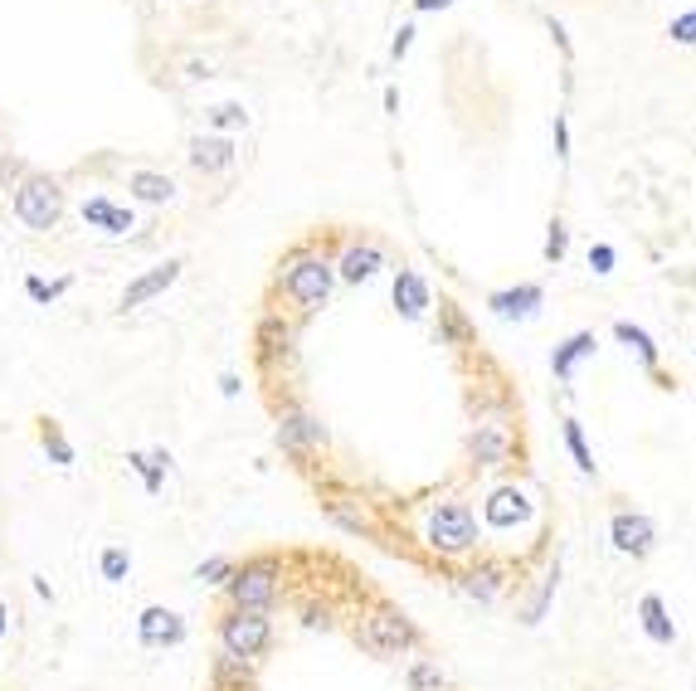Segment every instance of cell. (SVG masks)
Wrapping results in <instances>:
<instances>
[{
  "label": "cell",
  "instance_id": "obj_1",
  "mask_svg": "<svg viewBox=\"0 0 696 691\" xmlns=\"http://www.w3.org/2000/svg\"><path fill=\"white\" fill-rule=\"evenodd\" d=\"M229 604L234 609H254V614H268L273 609V599H278V560H249V565H234L229 570Z\"/></svg>",
  "mask_w": 696,
  "mask_h": 691
},
{
  "label": "cell",
  "instance_id": "obj_2",
  "mask_svg": "<svg viewBox=\"0 0 696 691\" xmlns=\"http://www.w3.org/2000/svg\"><path fill=\"white\" fill-rule=\"evenodd\" d=\"M331 283H336V268H331L327 258H317V254H297L293 263H288V273H283V292L293 297L302 312L327 307Z\"/></svg>",
  "mask_w": 696,
  "mask_h": 691
},
{
  "label": "cell",
  "instance_id": "obj_3",
  "mask_svg": "<svg viewBox=\"0 0 696 691\" xmlns=\"http://www.w3.org/2000/svg\"><path fill=\"white\" fill-rule=\"evenodd\" d=\"M64 215V190L59 181H49V176H30V181L15 190V219L30 229V234H49L54 224Z\"/></svg>",
  "mask_w": 696,
  "mask_h": 691
},
{
  "label": "cell",
  "instance_id": "obj_4",
  "mask_svg": "<svg viewBox=\"0 0 696 691\" xmlns=\"http://www.w3.org/2000/svg\"><path fill=\"white\" fill-rule=\"evenodd\" d=\"M268 643H273V623H268V614H254V609H229V614L220 619V648L229 657L254 662Z\"/></svg>",
  "mask_w": 696,
  "mask_h": 691
},
{
  "label": "cell",
  "instance_id": "obj_5",
  "mask_svg": "<svg viewBox=\"0 0 696 691\" xmlns=\"http://www.w3.org/2000/svg\"><path fill=\"white\" fill-rule=\"evenodd\" d=\"M361 648H370L375 657H400L404 648H414V628L400 609H370L361 623Z\"/></svg>",
  "mask_w": 696,
  "mask_h": 691
},
{
  "label": "cell",
  "instance_id": "obj_6",
  "mask_svg": "<svg viewBox=\"0 0 696 691\" xmlns=\"http://www.w3.org/2000/svg\"><path fill=\"white\" fill-rule=\"evenodd\" d=\"M429 546L443 550V555H458V550L477 546V521L463 502H443L434 516H429Z\"/></svg>",
  "mask_w": 696,
  "mask_h": 691
},
{
  "label": "cell",
  "instance_id": "obj_7",
  "mask_svg": "<svg viewBox=\"0 0 696 691\" xmlns=\"http://www.w3.org/2000/svg\"><path fill=\"white\" fill-rule=\"evenodd\" d=\"M278 443L288 453H312V448H327V429L312 414H302V409H283L278 414Z\"/></svg>",
  "mask_w": 696,
  "mask_h": 691
},
{
  "label": "cell",
  "instance_id": "obj_8",
  "mask_svg": "<svg viewBox=\"0 0 696 691\" xmlns=\"http://www.w3.org/2000/svg\"><path fill=\"white\" fill-rule=\"evenodd\" d=\"M137 638H142L147 648H176V643H185V619L176 609L151 604L147 614L137 619Z\"/></svg>",
  "mask_w": 696,
  "mask_h": 691
},
{
  "label": "cell",
  "instance_id": "obj_9",
  "mask_svg": "<svg viewBox=\"0 0 696 691\" xmlns=\"http://www.w3.org/2000/svg\"><path fill=\"white\" fill-rule=\"evenodd\" d=\"M541 302H546V292L536 288V283H521V288H507V292H492V297H487V307H492L502 322H531V317L541 312Z\"/></svg>",
  "mask_w": 696,
  "mask_h": 691
},
{
  "label": "cell",
  "instance_id": "obj_10",
  "mask_svg": "<svg viewBox=\"0 0 696 691\" xmlns=\"http://www.w3.org/2000/svg\"><path fill=\"white\" fill-rule=\"evenodd\" d=\"M609 541H614V550H623V555H648V550H653V521L638 516V511H619V516L609 521Z\"/></svg>",
  "mask_w": 696,
  "mask_h": 691
},
{
  "label": "cell",
  "instance_id": "obj_11",
  "mask_svg": "<svg viewBox=\"0 0 696 691\" xmlns=\"http://www.w3.org/2000/svg\"><path fill=\"white\" fill-rule=\"evenodd\" d=\"M78 215H83L88 229H103V234H132V229H137V215L122 210V205H112L108 195H88Z\"/></svg>",
  "mask_w": 696,
  "mask_h": 691
},
{
  "label": "cell",
  "instance_id": "obj_12",
  "mask_svg": "<svg viewBox=\"0 0 696 691\" xmlns=\"http://www.w3.org/2000/svg\"><path fill=\"white\" fill-rule=\"evenodd\" d=\"M234 142L229 137H195L190 142V166L195 171H205V176H220V171H229L234 166Z\"/></svg>",
  "mask_w": 696,
  "mask_h": 691
},
{
  "label": "cell",
  "instance_id": "obj_13",
  "mask_svg": "<svg viewBox=\"0 0 696 691\" xmlns=\"http://www.w3.org/2000/svg\"><path fill=\"white\" fill-rule=\"evenodd\" d=\"M395 307H400V317H409V322H419V317L434 307L429 283H424L414 268H400V278H395Z\"/></svg>",
  "mask_w": 696,
  "mask_h": 691
},
{
  "label": "cell",
  "instance_id": "obj_14",
  "mask_svg": "<svg viewBox=\"0 0 696 691\" xmlns=\"http://www.w3.org/2000/svg\"><path fill=\"white\" fill-rule=\"evenodd\" d=\"M176 278H181V263H176V258H166L161 268H151V273H142V278H137L132 288L122 292V307H127V312H132V307H142V302H151L156 292H166V288H171Z\"/></svg>",
  "mask_w": 696,
  "mask_h": 691
},
{
  "label": "cell",
  "instance_id": "obj_15",
  "mask_svg": "<svg viewBox=\"0 0 696 691\" xmlns=\"http://www.w3.org/2000/svg\"><path fill=\"white\" fill-rule=\"evenodd\" d=\"M526 516H531V502H526V492H516V487H502V492L487 497V526H497V531L521 526Z\"/></svg>",
  "mask_w": 696,
  "mask_h": 691
},
{
  "label": "cell",
  "instance_id": "obj_16",
  "mask_svg": "<svg viewBox=\"0 0 696 691\" xmlns=\"http://www.w3.org/2000/svg\"><path fill=\"white\" fill-rule=\"evenodd\" d=\"M385 268V254L375 249V244H351L346 254H341V263H336V278H346V283H366V278H375Z\"/></svg>",
  "mask_w": 696,
  "mask_h": 691
},
{
  "label": "cell",
  "instance_id": "obj_17",
  "mask_svg": "<svg viewBox=\"0 0 696 691\" xmlns=\"http://www.w3.org/2000/svg\"><path fill=\"white\" fill-rule=\"evenodd\" d=\"M293 356V331L283 327V317H263L258 322V361L273 365V361H288Z\"/></svg>",
  "mask_w": 696,
  "mask_h": 691
},
{
  "label": "cell",
  "instance_id": "obj_18",
  "mask_svg": "<svg viewBox=\"0 0 696 691\" xmlns=\"http://www.w3.org/2000/svg\"><path fill=\"white\" fill-rule=\"evenodd\" d=\"M507 453H512V438H507L502 424H477V434H473V458L477 463L497 468V463H507Z\"/></svg>",
  "mask_w": 696,
  "mask_h": 691
},
{
  "label": "cell",
  "instance_id": "obj_19",
  "mask_svg": "<svg viewBox=\"0 0 696 691\" xmlns=\"http://www.w3.org/2000/svg\"><path fill=\"white\" fill-rule=\"evenodd\" d=\"M127 190H132L137 200H151V205H171V200H176V181L161 176V171H132V176H127Z\"/></svg>",
  "mask_w": 696,
  "mask_h": 691
},
{
  "label": "cell",
  "instance_id": "obj_20",
  "mask_svg": "<svg viewBox=\"0 0 696 691\" xmlns=\"http://www.w3.org/2000/svg\"><path fill=\"white\" fill-rule=\"evenodd\" d=\"M638 619H643V633H648L653 643H672V638H677V628H672V619H667V604H662L658 594H643Z\"/></svg>",
  "mask_w": 696,
  "mask_h": 691
},
{
  "label": "cell",
  "instance_id": "obj_21",
  "mask_svg": "<svg viewBox=\"0 0 696 691\" xmlns=\"http://www.w3.org/2000/svg\"><path fill=\"white\" fill-rule=\"evenodd\" d=\"M585 356H594V336H589V331H575V336L555 351V361H550V365H555V375H560V380H570V375H575V365L585 361Z\"/></svg>",
  "mask_w": 696,
  "mask_h": 691
},
{
  "label": "cell",
  "instance_id": "obj_22",
  "mask_svg": "<svg viewBox=\"0 0 696 691\" xmlns=\"http://www.w3.org/2000/svg\"><path fill=\"white\" fill-rule=\"evenodd\" d=\"M166 463H171V453H166V448H156V453H132V458H127V468H137V473H142L147 492H161V482H166Z\"/></svg>",
  "mask_w": 696,
  "mask_h": 691
},
{
  "label": "cell",
  "instance_id": "obj_23",
  "mask_svg": "<svg viewBox=\"0 0 696 691\" xmlns=\"http://www.w3.org/2000/svg\"><path fill=\"white\" fill-rule=\"evenodd\" d=\"M614 336H619L628 351H638V361L643 365H658V346H653V336L643 327H633V322H614Z\"/></svg>",
  "mask_w": 696,
  "mask_h": 691
},
{
  "label": "cell",
  "instance_id": "obj_24",
  "mask_svg": "<svg viewBox=\"0 0 696 691\" xmlns=\"http://www.w3.org/2000/svg\"><path fill=\"white\" fill-rule=\"evenodd\" d=\"M39 443H44V453H49L59 468H69V463H74V443L59 434V424H49V419H44V424H39Z\"/></svg>",
  "mask_w": 696,
  "mask_h": 691
},
{
  "label": "cell",
  "instance_id": "obj_25",
  "mask_svg": "<svg viewBox=\"0 0 696 691\" xmlns=\"http://www.w3.org/2000/svg\"><path fill=\"white\" fill-rule=\"evenodd\" d=\"M463 589H468L473 599H497V594H502V570H497V565H482V570H473V575L463 580Z\"/></svg>",
  "mask_w": 696,
  "mask_h": 691
},
{
  "label": "cell",
  "instance_id": "obj_26",
  "mask_svg": "<svg viewBox=\"0 0 696 691\" xmlns=\"http://www.w3.org/2000/svg\"><path fill=\"white\" fill-rule=\"evenodd\" d=\"M409 691H443V672H439V662L419 657V662L409 667Z\"/></svg>",
  "mask_w": 696,
  "mask_h": 691
},
{
  "label": "cell",
  "instance_id": "obj_27",
  "mask_svg": "<svg viewBox=\"0 0 696 691\" xmlns=\"http://www.w3.org/2000/svg\"><path fill=\"white\" fill-rule=\"evenodd\" d=\"M127 570H132V550H127V546H108V550H103V580L122 584V580H127Z\"/></svg>",
  "mask_w": 696,
  "mask_h": 691
},
{
  "label": "cell",
  "instance_id": "obj_28",
  "mask_svg": "<svg viewBox=\"0 0 696 691\" xmlns=\"http://www.w3.org/2000/svg\"><path fill=\"white\" fill-rule=\"evenodd\" d=\"M565 443H570V453H575V468H580V473H594V453H589V443H585V429H580V424H575V419H570V424H565Z\"/></svg>",
  "mask_w": 696,
  "mask_h": 691
},
{
  "label": "cell",
  "instance_id": "obj_29",
  "mask_svg": "<svg viewBox=\"0 0 696 691\" xmlns=\"http://www.w3.org/2000/svg\"><path fill=\"white\" fill-rule=\"evenodd\" d=\"M327 511L346 526V531H370V516L366 511H356V507H346V502H327Z\"/></svg>",
  "mask_w": 696,
  "mask_h": 691
},
{
  "label": "cell",
  "instance_id": "obj_30",
  "mask_svg": "<svg viewBox=\"0 0 696 691\" xmlns=\"http://www.w3.org/2000/svg\"><path fill=\"white\" fill-rule=\"evenodd\" d=\"M229 570H234V560L215 555V560H205V565L195 570V580H205V584H224V580H229Z\"/></svg>",
  "mask_w": 696,
  "mask_h": 691
},
{
  "label": "cell",
  "instance_id": "obj_31",
  "mask_svg": "<svg viewBox=\"0 0 696 691\" xmlns=\"http://www.w3.org/2000/svg\"><path fill=\"white\" fill-rule=\"evenodd\" d=\"M667 35H672V44H696V10L677 15V20L667 25Z\"/></svg>",
  "mask_w": 696,
  "mask_h": 691
},
{
  "label": "cell",
  "instance_id": "obj_32",
  "mask_svg": "<svg viewBox=\"0 0 696 691\" xmlns=\"http://www.w3.org/2000/svg\"><path fill=\"white\" fill-rule=\"evenodd\" d=\"M210 122H215V127H249V112L239 108V103H224V108L210 112Z\"/></svg>",
  "mask_w": 696,
  "mask_h": 691
},
{
  "label": "cell",
  "instance_id": "obj_33",
  "mask_svg": "<svg viewBox=\"0 0 696 691\" xmlns=\"http://www.w3.org/2000/svg\"><path fill=\"white\" fill-rule=\"evenodd\" d=\"M69 288V278H59V283H44V278H30V283H25V292H30V297H35V302H54V297H59V292Z\"/></svg>",
  "mask_w": 696,
  "mask_h": 691
},
{
  "label": "cell",
  "instance_id": "obj_34",
  "mask_svg": "<svg viewBox=\"0 0 696 691\" xmlns=\"http://www.w3.org/2000/svg\"><path fill=\"white\" fill-rule=\"evenodd\" d=\"M565 244H570V234H565V224L555 219V224H550V234H546V258H550V263H560V258H565Z\"/></svg>",
  "mask_w": 696,
  "mask_h": 691
},
{
  "label": "cell",
  "instance_id": "obj_35",
  "mask_svg": "<svg viewBox=\"0 0 696 691\" xmlns=\"http://www.w3.org/2000/svg\"><path fill=\"white\" fill-rule=\"evenodd\" d=\"M614 263H619V254H614L609 244H594V249H589V268H594V273H614Z\"/></svg>",
  "mask_w": 696,
  "mask_h": 691
},
{
  "label": "cell",
  "instance_id": "obj_36",
  "mask_svg": "<svg viewBox=\"0 0 696 691\" xmlns=\"http://www.w3.org/2000/svg\"><path fill=\"white\" fill-rule=\"evenodd\" d=\"M302 623H307V628H327L331 623L327 604H322V609H317V604H302Z\"/></svg>",
  "mask_w": 696,
  "mask_h": 691
},
{
  "label": "cell",
  "instance_id": "obj_37",
  "mask_svg": "<svg viewBox=\"0 0 696 691\" xmlns=\"http://www.w3.org/2000/svg\"><path fill=\"white\" fill-rule=\"evenodd\" d=\"M443 327H448V336H453V341H458V336H463V317H458V312H453V307H443Z\"/></svg>",
  "mask_w": 696,
  "mask_h": 691
},
{
  "label": "cell",
  "instance_id": "obj_38",
  "mask_svg": "<svg viewBox=\"0 0 696 691\" xmlns=\"http://www.w3.org/2000/svg\"><path fill=\"white\" fill-rule=\"evenodd\" d=\"M409 44H414V25H400V35H395V59L409 54Z\"/></svg>",
  "mask_w": 696,
  "mask_h": 691
},
{
  "label": "cell",
  "instance_id": "obj_39",
  "mask_svg": "<svg viewBox=\"0 0 696 691\" xmlns=\"http://www.w3.org/2000/svg\"><path fill=\"white\" fill-rule=\"evenodd\" d=\"M185 73H190V78H210V64H205V59H190Z\"/></svg>",
  "mask_w": 696,
  "mask_h": 691
},
{
  "label": "cell",
  "instance_id": "obj_40",
  "mask_svg": "<svg viewBox=\"0 0 696 691\" xmlns=\"http://www.w3.org/2000/svg\"><path fill=\"white\" fill-rule=\"evenodd\" d=\"M220 390H224V400H234V395H239V375H224Z\"/></svg>",
  "mask_w": 696,
  "mask_h": 691
},
{
  "label": "cell",
  "instance_id": "obj_41",
  "mask_svg": "<svg viewBox=\"0 0 696 691\" xmlns=\"http://www.w3.org/2000/svg\"><path fill=\"white\" fill-rule=\"evenodd\" d=\"M453 0H414V10H448Z\"/></svg>",
  "mask_w": 696,
  "mask_h": 691
},
{
  "label": "cell",
  "instance_id": "obj_42",
  "mask_svg": "<svg viewBox=\"0 0 696 691\" xmlns=\"http://www.w3.org/2000/svg\"><path fill=\"white\" fill-rule=\"evenodd\" d=\"M0 633H10V609L0 604Z\"/></svg>",
  "mask_w": 696,
  "mask_h": 691
}]
</instances>
